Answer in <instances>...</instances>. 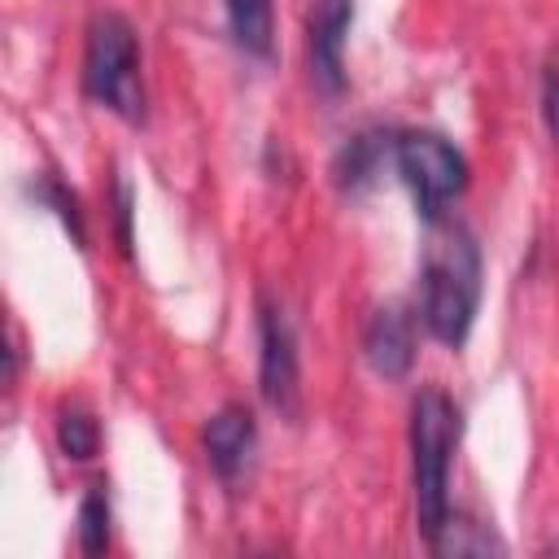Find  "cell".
<instances>
[{
    "label": "cell",
    "instance_id": "cell-7",
    "mask_svg": "<svg viewBox=\"0 0 559 559\" xmlns=\"http://www.w3.org/2000/svg\"><path fill=\"white\" fill-rule=\"evenodd\" d=\"M201 441H205V463H210V472H214L223 485L240 480V472L249 467V454H253V445H258L253 411H249V406H236V402L223 406V411H214L210 424H205V432H201Z\"/></svg>",
    "mask_w": 559,
    "mask_h": 559
},
{
    "label": "cell",
    "instance_id": "cell-12",
    "mask_svg": "<svg viewBox=\"0 0 559 559\" xmlns=\"http://www.w3.org/2000/svg\"><path fill=\"white\" fill-rule=\"evenodd\" d=\"M380 157H384V140L380 135H371V131L354 135L341 148V157H336V183L349 188V192L362 188V183H371V175L380 170Z\"/></svg>",
    "mask_w": 559,
    "mask_h": 559
},
{
    "label": "cell",
    "instance_id": "cell-4",
    "mask_svg": "<svg viewBox=\"0 0 559 559\" xmlns=\"http://www.w3.org/2000/svg\"><path fill=\"white\" fill-rule=\"evenodd\" d=\"M393 166L428 227L441 223L445 205L467 188V157L437 131H402L393 140Z\"/></svg>",
    "mask_w": 559,
    "mask_h": 559
},
{
    "label": "cell",
    "instance_id": "cell-5",
    "mask_svg": "<svg viewBox=\"0 0 559 559\" xmlns=\"http://www.w3.org/2000/svg\"><path fill=\"white\" fill-rule=\"evenodd\" d=\"M258 384L280 415H297V332L280 301L258 306Z\"/></svg>",
    "mask_w": 559,
    "mask_h": 559
},
{
    "label": "cell",
    "instance_id": "cell-3",
    "mask_svg": "<svg viewBox=\"0 0 559 559\" xmlns=\"http://www.w3.org/2000/svg\"><path fill=\"white\" fill-rule=\"evenodd\" d=\"M83 92L114 109L127 122L144 118V83H140V44L135 26L122 13H96L87 22L83 48Z\"/></svg>",
    "mask_w": 559,
    "mask_h": 559
},
{
    "label": "cell",
    "instance_id": "cell-9",
    "mask_svg": "<svg viewBox=\"0 0 559 559\" xmlns=\"http://www.w3.org/2000/svg\"><path fill=\"white\" fill-rule=\"evenodd\" d=\"M223 4H227V26L236 48H245L249 57H271V44H275L271 0H223Z\"/></svg>",
    "mask_w": 559,
    "mask_h": 559
},
{
    "label": "cell",
    "instance_id": "cell-11",
    "mask_svg": "<svg viewBox=\"0 0 559 559\" xmlns=\"http://www.w3.org/2000/svg\"><path fill=\"white\" fill-rule=\"evenodd\" d=\"M437 555H502L507 542L493 537L489 528L472 524V520H459V515H445V524L437 528V537L428 542Z\"/></svg>",
    "mask_w": 559,
    "mask_h": 559
},
{
    "label": "cell",
    "instance_id": "cell-6",
    "mask_svg": "<svg viewBox=\"0 0 559 559\" xmlns=\"http://www.w3.org/2000/svg\"><path fill=\"white\" fill-rule=\"evenodd\" d=\"M354 26V0H314L306 17V44H310V70L314 83L336 96L345 87V44Z\"/></svg>",
    "mask_w": 559,
    "mask_h": 559
},
{
    "label": "cell",
    "instance_id": "cell-1",
    "mask_svg": "<svg viewBox=\"0 0 559 559\" xmlns=\"http://www.w3.org/2000/svg\"><path fill=\"white\" fill-rule=\"evenodd\" d=\"M480 306V249L454 223H432L424 253V323L428 332L459 349L476 323Z\"/></svg>",
    "mask_w": 559,
    "mask_h": 559
},
{
    "label": "cell",
    "instance_id": "cell-8",
    "mask_svg": "<svg viewBox=\"0 0 559 559\" xmlns=\"http://www.w3.org/2000/svg\"><path fill=\"white\" fill-rule=\"evenodd\" d=\"M362 354H367V367L384 380H402L415 362V328L411 319L397 310V306H380L371 319H367V332H362Z\"/></svg>",
    "mask_w": 559,
    "mask_h": 559
},
{
    "label": "cell",
    "instance_id": "cell-10",
    "mask_svg": "<svg viewBox=\"0 0 559 559\" xmlns=\"http://www.w3.org/2000/svg\"><path fill=\"white\" fill-rule=\"evenodd\" d=\"M57 445H61V454L74 459V463H83V459L96 454V445H100V424H96V415H92L83 402H61V411H57Z\"/></svg>",
    "mask_w": 559,
    "mask_h": 559
},
{
    "label": "cell",
    "instance_id": "cell-13",
    "mask_svg": "<svg viewBox=\"0 0 559 559\" xmlns=\"http://www.w3.org/2000/svg\"><path fill=\"white\" fill-rule=\"evenodd\" d=\"M79 546H83V555H100L109 546V493H105V485H92L79 502Z\"/></svg>",
    "mask_w": 559,
    "mask_h": 559
},
{
    "label": "cell",
    "instance_id": "cell-2",
    "mask_svg": "<svg viewBox=\"0 0 559 559\" xmlns=\"http://www.w3.org/2000/svg\"><path fill=\"white\" fill-rule=\"evenodd\" d=\"M459 445V406L441 389H419L411 402V485H415V520L424 542L450 515V463Z\"/></svg>",
    "mask_w": 559,
    "mask_h": 559
},
{
    "label": "cell",
    "instance_id": "cell-14",
    "mask_svg": "<svg viewBox=\"0 0 559 559\" xmlns=\"http://www.w3.org/2000/svg\"><path fill=\"white\" fill-rule=\"evenodd\" d=\"M542 118H546V131L559 148V66H550L542 74Z\"/></svg>",
    "mask_w": 559,
    "mask_h": 559
}]
</instances>
